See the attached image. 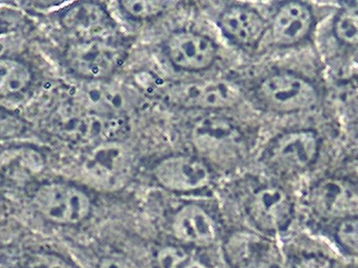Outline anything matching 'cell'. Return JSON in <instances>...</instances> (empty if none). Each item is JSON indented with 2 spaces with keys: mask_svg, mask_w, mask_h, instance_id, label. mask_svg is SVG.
Returning <instances> with one entry per match:
<instances>
[{
  "mask_svg": "<svg viewBox=\"0 0 358 268\" xmlns=\"http://www.w3.org/2000/svg\"><path fill=\"white\" fill-rule=\"evenodd\" d=\"M169 230L177 244L187 247L207 246L216 237L213 218L201 207L194 203L177 208L171 217Z\"/></svg>",
  "mask_w": 358,
  "mask_h": 268,
  "instance_id": "cell-5",
  "label": "cell"
},
{
  "mask_svg": "<svg viewBox=\"0 0 358 268\" xmlns=\"http://www.w3.org/2000/svg\"><path fill=\"white\" fill-rule=\"evenodd\" d=\"M122 7L131 16L145 19L157 15L164 10V2L161 1H122Z\"/></svg>",
  "mask_w": 358,
  "mask_h": 268,
  "instance_id": "cell-19",
  "label": "cell"
},
{
  "mask_svg": "<svg viewBox=\"0 0 358 268\" xmlns=\"http://www.w3.org/2000/svg\"><path fill=\"white\" fill-rule=\"evenodd\" d=\"M334 33L343 44L349 46L357 45V9H344L338 14L334 21Z\"/></svg>",
  "mask_w": 358,
  "mask_h": 268,
  "instance_id": "cell-17",
  "label": "cell"
},
{
  "mask_svg": "<svg viewBox=\"0 0 358 268\" xmlns=\"http://www.w3.org/2000/svg\"><path fill=\"white\" fill-rule=\"evenodd\" d=\"M29 75L20 64L0 61V97H6L22 91L26 87Z\"/></svg>",
  "mask_w": 358,
  "mask_h": 268,
  "instance_id": "cell-15",
  "label": "cell"
},
{
  "mask_svg": "<svg viewBox=\"0 0 358 268\" xmlns=\"http://www.w3.org/2000/svg\"><path fill=\"white\" fill-rule=\"evenodd\" d=\"M185 105L203 109H225L235 105L241 98V91L227 80H208L192 82L181 89Z\"/></svg>",
  "mask_w": 358,
  "mask_h": 268,
  "instance_id": "cell-7",
  "label": "cell"
},
{
  "mask_svg": "<svg viewBox=\"0 0 358 268\" xmlns=\"http://www.w3.org/2000/svg\"><path fill=\"white\" fill-rule=\"evenodd\" d=\"M32 204L46 221L56 225L75 226L84 222L93 210L92 198L76 184L47 181L33 192Z\"/></svg>",
  "mask_w": 358,
  "mask_h": 268,
  "instance_id": "cell-1",
  "label": "cell"
},
{
  "mask_svg": "<svg viewBox=\"0 0 358 268\" xmlns=\"http://www.w3.org/2000/svg\"><path fill=\"white\" fill-rule=\"evenodd\" d=\"M92 184L103 188H115L128 178V168L122 154L114 148H101L86 165Z\"/></svg>",
  "mask_w": 358,
  "mask_h": 268,
  "instance_id": "cell-9",
  "label": "cell"
},
{
  "mask_svg": "<svg viewBox=\"0 0 358 268\" xmlns=\"http://www.w3.org/2000/svg\"><path fill=\"white\" fill-rule=\"evenodd\" d=\"M254 213L262 224L276 226L287 214V202L278 191L266 190L261 193L255 200Z\"/></svg>",
  "mask_w": 358,
  "mask_h": 268,
  "instance_id": "cell-14",
  "label": "cell"
},
{
  "mask_svg": "<svg viewBox=\"0 0 358 268\" xmlns=\"http://www.w3.org/2000/svg\"><path fill=\"white\" fill-rule=\"evenodd\" d=\"M295 268H332L329 261L319 257L308 258L297 263Z\"/></svg>",
  "mask_w": 358,
  "mask_h": 268,
  "instance_id": "cell-21",
  "label": "cell"
},
{
  "mask_svg": "<svg viewBox=\"0 0 358 268\" xmlns=\"http://www.w3.org/2000/svg\"><path fill=\"white\" fill-rule=\"evenodd\" d=\"M314 17L310 8L301 2L283 4L273 17L271 25L275 45L289 47L301 43L310 34Z\"/></svg>",
  "mask_w": 358,
  "mask_h": 268,
  "instance_id": "cell-6",
  "label": "cell"
},
{
  "mask_svg": "<svg viewBox=\"0 0 358 268\" xmlns=\"http://www.w3.org/2000/svg\"><path fill=\"white\" fill-rule=\"evenodd\" d=\"M166 52L176 68L197 72L210 68L215 61L217 47L213 41L193 32H178L166 42Z\"/></svg>",
  "mask_w": 358,
  "mask_h": 268,
  "instance_id": "cell-4",
  "label": "cell"
},
{
  "mask_svg": "<svg viewBox=\"0 0 358 268\" xmlns=\"http://www.w3.org/2000/svg\"><path fill=\"white\" fill-rule=\"evenodd\" d=\"M156 182L164 190L184 194L200 190L210 182V172L199 160L184 156L166 158L153 170Z\"/></svg>",
  "mask_w": 358,
  "mask_h": 268,
  "instance_id": "cell-3",
  "label": "cell"
},
{
  "mask_svg": "<svg viewBox=\"0 0 358 268\" xmlns=\"http://www.w3.org/2000/svg\"><path fill=\"white\" fill-rule=\"evenodd\" d=\"M257 95L266 107L282 113L309 109L318 99L317 89L310 81L289 73L266 77L259 84Z\"/></svg>",
  "mask_w": 358,
  "mask_h": 268,
  "instance_id": "cell-2",
  "label": "cell"
},
{
  "mask_svg": "<svg viewBox=\"0 0 358 268\" xmlns=\"http://www.w3.org/2000/svg\"><path fill=\"white\" fill-rule=\"evenodd\" d=\"M155 268H210L189 247L166 244L159 247L154 255Z\"/></svg>",
  "mask_w": 358,
  "mask_h": 268,
  "instance_id": "cell-13",
  "label": "cell"
},
{
  "mask_svg": "<svg viewBox=\"0 0 358 268\" xmlns=\"http://www.w3.org/2000/svg\"><path fill=\"white\" fill-rule=\"evenodd\" d=\"M317 141L310 131H296L281 136L272 148L273 159L293 168H303L315 157Z\"/></svg>",
  "mask_w": 358,
  "mask_h": 268,
  "instance_id": "cell-10",
  "label": "cell"
},
{
  "mask_svg": "<svg viewBox=\"0 0 358 268\" xmlns=\"http://www.w3.org/2000/svg\"><path fill=\"white\" fill-rule=\"evenodd\" d=\"M223 34L234 44L252 47L257 44L266 31V22L253 9L242 6L227 8L220 15Z\"/></svg>",
  "mask_w": 358,
  "mask_h": 268,
  "instance_id": "cell-8",
  "label": "cell"
},
{
  "mask_svg": "<svg viewBox=\"0 0 358 268\" xmlns=\"http://www.w3.org/2000/svg\"><path fill=\"white\" fill-rule=\"evenodd\" d=\"M238 131L224 119H210L201 124L195 131L197 142L207 149H218L231 144L238 138Z\"/></svg>",
  "mask_w": 358,
  "mask_h": 268,
  "instance_id": "cell-12",
  "label": "cell"
},
{
  "mask_svg": "<svg viewBox=\"0 0 358 268\" xmlns=\"http://www.w3.org/2000/svg\"><path fill=\"white\" fill-rule=\"evenodd\" d=\"M78 58L76 62L78 68L90 71V74H101V70L105 71L109 68V57L106 52H102L98 50L87 51L86 53L77 57Z\"/></svg>",
  "mask_w": 358,
  "mask_h": 268,
  "instance_id": "cell-18",
  "label": "cell"
},
{
  "mask_svg": "<svg viewBox=\"0 0 358 268\" xmlns=\"http://www.w3.org/2000/svg\"><path fill=\"white\" fill-rule=\"evenodd\" d=\"M96 268H139L126 256L110 253L102 256L97 262Z\"/></svg>",
  "mask_w": 358,
  "mask_h": 268,
  "instance_id": "cell-20",
  "label": "cell"
},
{
  "mask_svg": "<svg viewBox=\"0 0 358 268\" xmlns=\"http://www.w3.org/2000/svg\"><path fill=\"white\" fill-rule=\"evenodd\" d=\"M355 197L348 186L334 182L324 185L319 190L317 201L324 213L340 216L355 210Z\"/></svg>",
  "mask_w": 358,
  "mask_h": 268,
  "instance_id": "cell-11",
  "label": "cell"
},
{
  "mask_svg": "<svg viewBox=\"0 0 358 268\" xmlns=\"http://www.w3.org/2000/svg\"><path fill=\"white\" fill-rule=\"evenodd\" d=\"M20 268H78L62 255L46 251H37L24 255Z\"/></svg>",
  "mask_w": 358,
  "mask_h": 268,
  "instance_id": "cell-16",
  "label": "cell"
}]
</instances>
